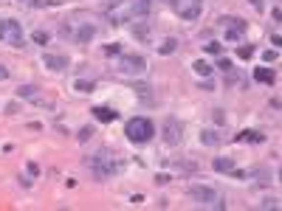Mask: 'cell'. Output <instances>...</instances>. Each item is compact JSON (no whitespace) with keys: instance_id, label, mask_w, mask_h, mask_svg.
I'll use <instances>...</instances> for the list:
<instances>
[{"instance_id":"7c38bea8","label":"cell","mask_w":282,"mask_h":211,"mask_svg":"<svg viewBox=\"0 0 282 211\" xmlns=\"http://www.w3.org/2000/svg\"><path fill=\"white\" fill-rule=\"evenodd\" d=\"M234 141H240V144H262V141H265V135L257 133V130H243V133L234 135Z\"/></svg>"},{"instance_id":"f1b7e54d","label":"cell","mask_w":282,"mask_h":211,"mask_svg":"<svg viewBox=\"0 0 282 211\" xmlns=\"http://www.w3.org/2000/svg\"><path fill=\"white\" fill-rule=\"evenodd\" d=\"M155 183H161V186H164V183H169V175H158Z\"/></svg>"},{"instance_id":"484cf974","label":"cell","mask_w":282,"mask_h":211,"mask_svg":"<svg viewBox=\"0 0 282 211\" xmlns=\"http://www.w3.org/2000/svg\"><path fill=\"white\" fill-rule=\"evenodd\" d=\"M217 68H223L226 73H231V59H220V65Z\"/></svg>"},{"instance_id":"e0dca14e","label":"cell","mask_w":282,"mask_h":211,"mask_svg":"<svg viewBox=\"0 0 282 211\" xmlns=\"http://www.w3.org/2000/svg\"><path fill=\"white\" fill-rule=\"evenodd\" d=\"M93 88H96V82H93V79H77V82H74V90H79V93H93Z\"/></svg>"},{"instance_id":"5bb4252c","label":"cell","mask_w":282,"mask_h":211,"mask_svg":"<svg viewBox=\"0 0 282 211\" xmlns=\"http://www.w3.org/2000/svg\"><path fill=\"white\" fill-rule=\"evenodd\" d=\"M93 116H96V121H116L119 118V113L113 110V107H93Z\"/></svg>"},{"instance_id":"9a60e30c","label":"cell","mask_w":282,"mask_h":211,"mask_svg":"<svg viewBox=\"0 0 282 211\" xmlns=\"http://www.w3.org/2000/svg\"><path fill=\"white\" fill-rule=\"evenodd\" d=\"M254 79H257V82H262V85H274V70H271V68H254Z\"/></svg>"},{"instance_id":"277c9868","label":"cell","mask_w":282,"mask_h":211,"mask_svg":"<svg viewBox=\"0 0 282 211\" xmlns=\"http://www.w3.org/2000/svg\"><path fill=\"white\" fill-rule=\"evenodd\" d=\"M189 197L198 206H203V209H226V203L217 197V191L212 189V186H189Z\"/></svg>"},{"instance_id":"4fadbf2b","label":"cell","mask_w":282,"mask_h":211,"mask_svg":"<svg viewBox=\"0 0 282 211\" xmlns=\"http://www.w3.org/2000/svg\"><path fill=\"white\" fill-rule=\"evenodd\" d=\"M212 166H214V172H220V175H223V172H226V175H231V172H234V158H214V164H212Z\"/></svg>"},{"instance_id":"52a82bcc","label":"cell","mask_w":282,"mask_h":211,"mask_svg":"<svg viewBox=\"0 0 282 211\" xmlns=\"http://www.w3.org/2000/svg\"><path fill=\"white\" fill-rule=\"evenodd\" d=\"M0 43L23 48V25L17 20H0Z\"/></svg>"},{"instance_id":"5b68a950","label":"cell","mask_w":282,"mask_h":211,"mask_svg":"<svg viewBox=\"0 0 282 211\" xmlns=\"http://www.w3.org/2000/svg\"><path fill=\"white\" fill-rule=\"evenodd\" d=\"M220 28H223L226 43H240L248 31V23L243 20V17H223V20H220Z\"/></svg>"},{"instance_id":"83f0119b","label":"cell","mask_w":282,"mask_h":211,"mask_svg":"<svg viewBox=\"0 0 282 211\" xmlns=\"http://www.w3.org/2000/svg\"><path fill=\"white\" fill-rule=\"evenodd\" d=\"M6 79H9V68L0 65V82H6Z\"/></svg>"},{"instance_id":"7a4b0ae2","label":"cell","mask_w":282,"mask_h":211,"mask_svg":"<svg viewBox=\"0 0 282 211\" xmlns=\"http://www.w3.org/2000/svg\"><path fill=\"white\" fill-rule=\"evenodd\" d=\"M124 135H127V141H133V144H147V141L155 135V124L150 121V118H144V116H135V118L127 121Z\"/></svg>"},{"instance_id":"d4e9b609","label":"cell","mask_w":282,"mask_h":211,"mask_svg":"<svg viewBox=\"0 0 282 211\" xmlns=\"http://www.w3.org/2000/svg\"><path fill=\"white\" fill-rule=\"evenodd\" d=\"M259 209H280V203H277V200H262Z\"/></svg>"},{"instance_id":"ac0fdd59","label":"cell","mask_w":282,"mask_h":211,"mask_svg":"<svg viewBox=\"0 0 282 211\" xmlns=\"http://www.w3.org/2000/svg\"><path fill=\"white\" fill-rule=\"evenodd\" d=\"M192 68H195V73H198V76H203V79L212 76V65H209V62H203V59H198Z\"/></svg>"},{"instance_id":"d6986e66","label":"cell","mask_w":282,"mask_h":211,"mask_svg":"<svg viewBox=\"0 0 282 211\" xmlns=\"http://www.w3.org/2000/svg\"><path fill=\"white\" fill-rule=\"evenodd\" d=\"M175 48H178V40H175V37H167L164 43L158 45V54H172Z\"/></svg>"},{"instance_id":"44dd1931","label":"cell","mask_w":282,"mask_h":211,"mask_svg":"<svg viewBox=\"0 0 282 211\" xmlns=\"http://www.w3.org/2000/svg\"><path fill=\"white\" fill-rule=\"evenodd\" d=\"M133 34L138 37V40H147V37H150V31H147V23H141V20H138V23L133 25Z\"/></svg>"},{"instance_id":"603a6c76","label":"cell","mask_w":282,"mask_h":211,"mask_svg":"<svg viewBox=\"0 0 282 211\" xmlns=\"http://www.w3.org/2000/svg\"><path fill=\"white\" fill-rule=\"evenodd\" d=\"M90 135H93V130H90V127H82V130H79V141L85 144V141H88Z\"/></svg>"},{"instance_id":"f546056e","label":"cell","mask_w":282,"mask_h":211,"mask_svg":"<svg viewBox=\"0 0 282 211\" xmlns=\"http://www.w3.org/2000/svg\"><path fill=\"white\" fill-rule=\"evenodd\" d=\"M251 6H254V9H262V0H251Z\"/></svg>"},{"instance_id":"9c48e42d","label":"cell","mask_w":282,"mask_h":211,"mask_svg":"<svg viewBox=\"0 0 282 211\" xmlns=\"http://www.w3.org/2000/svg\"><path fill=\"white\" fill-rule=\"evenodd\" d=\"M17 96L26 99V101H34L37 107H51V101L43 99V96H40V90L34 88V85H20V88H17Z\"/></svg>"},{"instance_id":"2e32d148","label":"cell","mask_w":282,"mask_h":211,"mask_svg":"<svg viewBox=\"0 0 282 211\" xmlns=\"http://www.w3.org/2000/svg\"><path fill=\"white\" fill-rule=\"evenodd\" d=\"M201 144L217 146V144H220V138H217V133H214V130H203V133H201Z\"/></svg>"},{"instance_id":"8fae6325","label":"cell","mask_w":282,"mask_h":211,"mask_svg":"<svg viewBox=\"0 0 282 211\" xmlns=\"http://www.w3.org/2000/svg\"><path fill=\"white\" fill-rule=\"evenodd\" d=\"M43 65L51 68V70H65L71 62H68V56H62V54H45L43 56Z\"/></svg>"},{"instance_id":"7402d4cb","label":"cell","mask_w":282,"mask_h":211,"mask_svg":"<svg viewBox=\"0 0 282 211\" xmlns=\"http://www.w3.org/2000/svg\"><path fill=\"white\" fill-rule=\"evenodd\" d=\"M251 54H254V48H251V45H243V48L237 51V56H240V59H251Z\"/></svg>"},{"instance_id":"8992f818","label":"cell","mask_w":282,"mask_h":211,"mask_svg":"<svg viewBox=\"0 0 282 211\" xmlns=\"http://www.w3.org/2000/svg\"><path fill=\"white\" fill-rule=\"evenodd\" d=\"M169 6L180 20H189V23L203 14V0H169Z\"/></svg>"},{"instance_id":"3957f363","label":"cell","mask_w":282,"mask_h":211,"mask_svg":"<svg viewBox=\"0 0 282 211\" xmlns=\"http://www.w3.org/2000/svg\"><path fill=\"white\" fill-rule=\"evenodd\" d=\"M116 70H119L122 76H144V70H147V59H144L141 54H119Z\"/></svg>"},{"instance_id":"cb8c5ba5","label":"cell","mask_w":282,"mask_h":211,"mask_svg":"<svg viewBox=\"0 0 282 211\" xmlns=\"http://www.w3.org/2000/svg\"><path fill=\"white\" fill-rule=\"evenodd\" d=\"M206 51L209 54H220V43H206Z\"/></svg>"},{"instance_id":"ba28073f","label":"cell","mask_w":282,"mask_h":211,"mask_svg":"<svg viewBox=\"0 0 282 211\" xmlns=\"http://www.w3.org/2000/svg\"><path fill=\"white\" fill-rule=\"evenodd\" d=\"M161 138H164V144H167V146L180 144V138H183V124H180V118L167 116L164 124H161Z\"/></svg>"},{"instance_id":"6da1fadb","label":"cell","mask_w":282,"mask_h":211,"mask_svg":"<svg viewBox=\"0 0 282 211\" xmlns=\"http://www.w3.org/2000/svg\"><path fill=\"white\" fill-rule=\"evenodd\" d=\"M88 169L93 172V178L107 180V178H113L122 166H119V161H116V155H113L110 149H99V152L88 161Z\"/></svg>"},{"instance_id":"30bf717a","label":"cell","mask_w":282,"mask_h":211,"mask_svg":"<svg viewBox=\"0 0 282 211\" xmlns=\"http://www.w3.org/2000/svg\"><path fill=\"white\" fill-rule=\"evenodd\" d=\"M93 37H96V25H93V23H79L77 34H74V43L85 45V43H90Z\"/></svg>"},{"instance_id":"ffe728a7","label":"cell","mask_w":282,"mask_h":211,"mask_svg":"<svg viewBox=\"0 0 282 211\" xmlns=\"http://www.w3.org/2000/svg\"><path fill=\"white\" fill-rule=\"evenodd\" d=\"M31 40H34L37 45H48L51 34H48V31H43V28H37V31H31Z\"/></svg>"},{"instance_id":"4316f807","label":"cell","mask_w":282,"mask_h":211,"mask_svg":"<svg viewBox=\"0 0 282 211\" xmlns=\"http://www.w3.org/2000/svg\"><path fill=\"white\" fill-rule=\"evenodd\" d=\"M262 59H265V62H274V59H277V51H265V54H262Z\"/></svg>"}]
</instances>
